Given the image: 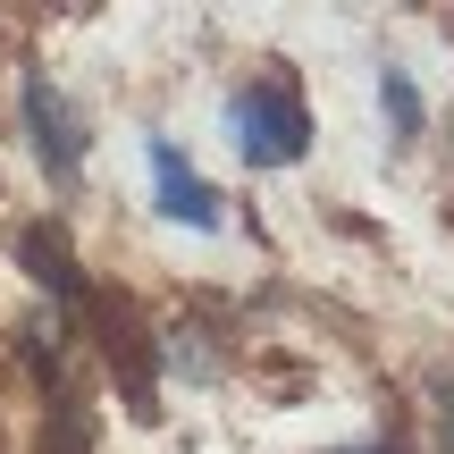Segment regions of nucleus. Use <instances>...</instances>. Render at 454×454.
<instances>
[{
    "label": "nucleus",
    "mask_w": 454,
    "mask_h": 454,
    "mask_svg": "<svg viewBox=\"0 0 454 454\" xmlns=\"http://www.w3.org/2000/svg\"><path fill=\"white\" fill-rule=\"evenodd\" d=\"M227 127H236V152L253 168H286V160H303V144H311V110H303V93H294L286 76L244 84V93L227 101Z\"/></svg>",
    "instance_id": "obj_1"
},
{
    "label": "nucleus",
    "mask_w": 454,
    "mask_h": 454,
    "mask_svg": "<svg viewBox=\"0 0 454 454\" xmlns=\"http://www.w3.org/2000/svg\"><path fill=\"white\" fill-rule=\"evenodd\" d=\"M26 127H34V144H43V168H51V177H76V168H84V127H76V110H67L43 76L26 84Z\"/></svg>",
    "instance_id": "obj_2"
},
{
    "label": "nucleus",
    "mask_w": 454,
    "mask_h": 454,
    "mask_svg": "<svg viewBox=\"0 0 454 454\" xmlns=\"http://www.w3.org/2000/svg\"><path fill=\"white\" fill-rule=\"evenodd\" d=\"M152 185H160V211L177 227H219V185L194 177L177 144H152Z\"/></svg>",
    "instance_id": "obj_3"
},
{
    "label": "nucleus",
    "mask_w": 454,
    "mask_h": 454,
    "mask_svg": "<svg viewBox=\"0 0 454 454\" xmlns=\"http://www.w3.org/2000/svg\"><path fill=\"white\" fill-rule=\"evenodd\" d=\"M17 261H26V270H34V286H51V294H59V303H84L76 253H67V244L51 236V227H26V236H17Z\"/></svg>",
    "instance_id": "obj_4"
},
{
    "label": "nucleus",
    "mask_w": 454,
    "mask_h": 454,
    "mask_svg": "<svg viewBox=\"0 0 454 454\" xmlns=\"http://www.w3.org/2000/svg\"><path fill=\"white\" fill-rule=\"evenodd\" d=\"M379 110H387V127L404 135H421V93H412V76H379Z\"/></svg>",
    "instance_id": "obj_5"
},
{
    "label": "nucleus",
    "mask_w": 454,
    "mask_h": 454,
    "mask_svg": "<svg viewBox=\"0 0 454 454\" xmlns=\"http://www.w3.org/2000/svg\"><path fill=\"white\" fill-rule=\"evenodd\" d=\"M429 404H438V446L454 454V371H438V379H429Z\"/></svg>",
    "instance_id": "obj_6"
},
{
    "label": "nucleus",
    "mask_w": 454,
    "mask_h": 454,
    "mask_svg": "<svg viewBox=\"0 0 454 454\" xmlns=\"http://www.w3.org/2000/svg\"><path fill=\"white\" fill-rule=\"evenodd\" d=\"M354 454H379V446H354Z\"/></svg>",
    "instance_id": "obj_7"
}]
</instances>
